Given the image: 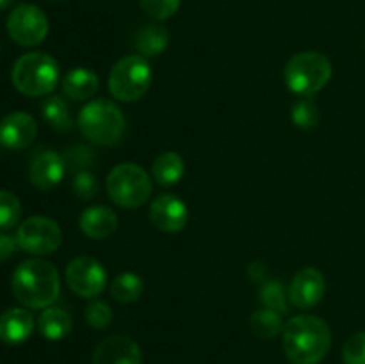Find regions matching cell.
I'll return each instance as SVG.
<instances>
[{"instance_id":"6da1fadb","label":"cell","mask_w":365,"mask_h":364,"mask_svg":"<svg viewBox=\"0 0 365 364\" xmlns=\"http://www.w3.org/2000/svg\"><path fill=\"white\" fill-rule=\"evenodd\" d=\"M282 346L292 364H319L330 352L331 330L319 316L299 314L285 323Z\"/></svg>"},{"instance_id":"7a4b0ae2","label":"cell","mask_w":365,"mask_h":364,"mask_svg":"<svg viewBox=\"0 0 365 364\" xmlns=\"http://www.w3.org/2000/svg\"><path fill=\"white\" fill-rule=\"evenodd\" d=\"M13 295L29 309H46L61 291L59 271L43 259H27L18 264L11 278Z\"/></svg>"},{"instance_id":"3957f363","label":"cell","mask_w":365,"mask_h":364,"mask_svg":"<svg viewBox=\"0 0 365 364\" xmlns=\"http://www.w3.org/2000/svg\"><path fill=\"white\" fill-rule=\"evenodd\" d=\"M13 84L25 96H45L59 82V64L50 54H24L13 66Z\"/></svg>"},{"instance_id":"277c9868","label":"cell","mask_w":365,"mask_h":364,"mask_svg":"<svg viewBox=\"0 0 365 364\" xmlns=\"http://www.w3.org/2000/svg\"><path fill=\"white\" fill-rule=\"evenodd\" d=\"M125 116L120 107L106 98L86 103L78 114V128L89 141L102 146L116 145L125 134Z\"/></svg>"},{"instance_id":"5b68a950","label":"cell","mask_w":365,"mask_h":364,"mask_svg":"<svg viewBox=\"0 0 365 364\" xmlns=\"http://www.w3.org/2000/svg\"><path fill=\"white\" fill-rule=\"evenodd\" d=\"M334 68L324 54L316 50L299 52L285 64L284 77L287 88L302 96H312L330 82Z\"/></svg>"},{"instance_id":"8992f818","label":"cell","mask_w":365,"mask_h":364,"mask_svg":"<svg viewBox=\"0 0 365 364\" xmlns=\"http://www.w3.org/2000/svg\"><path fill=\"white\" fill-rule=\"evenodd\" d=\"M107 195L123 209L143 206L152 195V178L134 163H121L109 171L106 181Z\"/></svg>"},{"instance_id":"52a82bcc","label":"cell","mask_w":365,"mask_h":364,"mask_svg":"<svg viewBox=\"0 0 365 364\" xmlns=\"http://www.w3.org/2000/svg\"><path fill=\"white\" fill-rule=\"evenodd\" d=\"M152 84V68L146 57L134 54L118 61L109 74V91L120 102H138Z\"/></svg>"},{"instance_id":"ba28073f","label":"cell","mask_w":365,"mask_h":364,"mask_svg":"<svg viewBox=\"0 0 365 364\" xmlns=\"http://www.w3.org/2000/svg\"><path fill=\"white\" fill-rule=\"evenodd\" d=\"M16 241L21 250L34 256H48L63 243V231L57 221L46 216H32L21 221L16 231Z\"/></svg>"},{"instance_id":"9c48e42d","label":"cell","mask_w":365,"mask_h":364,"mask_svg":"<svg viewBox=\"0 0 365 364\" xmlns=\"http://www.w3.org/2000/svg\"><path fill=\"white\" fill-rule=\"evenodd\" d=\"M7 32L18 45L36 46L48 34V20L34 4H20L7 18Z\"/></svg>"},{"instance_id":"30bf717a","label":"cell","mask_w":365,"mask_h":364,"mask_svg":"<svg viewBox=\"0 0 365 364\" xmlns=\"http://www.w3.org/2000/svg\"><path fill=\"white\" fill-rule=\"evenodd\" d=\"M66 282L71 291L82 298H95L106 289L107 271L96 259L77 257L66 268Z\"/></svg>"},{"instance_id":"8fae6325","label":"cell","mask_w":365,"mask_h":364,"mask_svg":"<svg viewBox=\"0 0 365 364\" xmlns=\"http://www.w3.org/2000/svg\"><path fill=\"white\" fill-rule=\"evenodd\" d=\"M327 291L324 275L316 268H303L292 277L289 285V302L298 309H310L323 300Z\"/></svg>"},{"instance_id":"7c38bea8","label":"cell","mask_w":365,"mask_h":364,"mask_svg":"<svg viewBox=\"0 0 365 364\" xmlns=\"http://www.w3.org/2000/svg\"><path fill=\"white\" fill-rule=\"evenodd\" d=\"M143 353L138 343L127 335H110L93 352V364H141Z\"/></svg>"},{"instance_id":"4fadbf2b","label":"cell","mask_w":365,"mask_h":364,"mask_svg":"<svg viewBox=\"0 0 365 364\" xmlns=\"http://www.w3.org/2000/svg\"><path fill=\"white\" fill-rule=\"evenodd\" d=\"M187 218V206L175 195L157 196L150 206V220L163 232H180Z\"/></svg>"},{"instance_id":"5bb4252c","label":"cell","mask_w":365,"mask_h":364,"mask_svg":"<svg viewBox=\"0 0 365 364\" xmlns=\"http://www.w3.org/2000/svg\"><path fill=\"white\" fill-rule=\"evenodd\" d=\"M38 136V123L27 113H11L0 121V143L6 148L21 150L32 145Z\"/></svg>"},{"instance_id":"9a60e30c","label":"cell","mask_w":365,"mask_h":364,"mask_svg":"<svg viewBox=\"0 0 365 364\" xmlns=\"http://www.w3.org/2000/svg\"><path fill=\"white\" fill-rule=\"evenodd\" d=\"M66 173V163L56 152H43L32 161L29 178L38 189H52L59 184Z\"/></svg>"},{"instance_id":"2e32d148","label":"cell","mask_w":365,"mask_h":364,"mask_svg":"<svg viewBox=\"0 0 365 364\" xmlns=\"http://www.w3.org/2000/svg\"><path fill=\"white\" fill-rule=\"evenodd\" d=\"M34 330V316L24 307H11L0 314V341L20 345L27 341Z\"/></svg>"},{"instance_id":"e0dca14e","label":"cell","mask_w":365,"mask_h":364,"mask_svg":"<svg viewBox=\"0 0 365 364\" xmlns=\"http://www.w3.org/2000/svg\"><path fill=\"white\" fill-rule=\"evenodd\" d=\"M78 227L88 238L107 239L116 232L118 216L110 207L107 206H93L88 207L78 218Z\"/></svg>"},{"instance_id":"ac0fdd59","label":"cell","mask_w":365,"mask_h":364,"mask_svg":"<svg viewBox=\"0 0 365 364\" xmlns=\"http://www.w3.org/2000/svg\"><path fill=\"white\" fill-rule=\"evenodd\" d=\"M98 88V75L88 68H75L63 79V93L71 100H89L96 95Z\"/></svg>"},{"instance_id":"d6986e66","label":"cell","mask_w":365,"mask_h":364,"mask_svg":"<svg viewBox=\"0 0 365 364\" xmlns=\"http://www.w3.org/2000/svg\"><path fill=\"white\" fill-rule=\"evenodd\" d=\"M39 332L48 341H61L66 338L71 330L70 314L59 307H46L38 320Z\"/></svg>"},{"instance_id":"ffe728a7","label":"cell","mask_w":365,"mask_h":364,"mask_svg":"<svg viewBox=\"0 0 365 364\" xmlns=\"http://www.w3.org/2000/svg\"><path fill=\"white\" fill-rule=\"evenodd\" d=\"M170 43V34L168 29L163 25L150 24L143 27L135 36V50L143 57H157L166 50Z\"/></svg>"},{"instance_id":"44dd1931","label":"cell","mask_w":365,"mask_h":364,"mask_svg":"<svg viewBox=\"0 0 365 364\" xmlns=\"http://www.w3.org/2000/svg\"><path fill=\"white\" fill-rule=\"evenodd\" d=\"M152 173L160 186H175L184 177L185 163L177 152H163L153 161Z\"/></svg>"},{"instance_id":"7402d4cb","label":"cell","mask_w":365,"mask_h":364,"mask_svg":"<svg viewBox=\"0 0 365 364\" xmlns=\"http://www.w3.org/2000/svg\"><path fill=\"white\" fill-rule=\"evenodd\" d=\"M250 327L257 338L273 339L284 330V321H282V314L262 307L250 316Z\"/></svg>"},{"instance_id":"603a6c76","label":"cell","mask_w":365,"mask_h":364,"mask_svg":"<svg viewBox=\"0 0 365 364\" xmlns=\"http://www.w3.org/2000/svg\"><path fill=\"white\" fill-rule=\"evenodd\" d=\"M41 113L46 123L59 132L70 131L71 125H73L71 123V114L70 111H68L66 102L57 95L46 96V98L43 100Z\"/></svg>"},{"instance_id":"cb8c5ba5","label":"cell","mask_w":365,"mask_h":364,"mask_svg":"<svg viewBox=\"0 0 365 364\" xmlns=\"http://www.w3.org/2000/svg\"><path fill=\"white\" fill-rule=\"evenodd\" d=\"M143 278L135 273H121L110 284V296H113L116 302L121 303H130L139 300V296L143 295Z\"/></svg>"},{"instance_id":"d4e9b609","label":"cell","mask_w":365,"mask_h":364,"mask_svg":"<svg viewBox=\"0 0 365 364\" xmlns=\"http://www.w3.org/2000/svg\"><path fill=\"white\" fill-rule=\"evenodd\" d=\"M289 295L285 293L284 284L280 280H266L260 288V303L266 309L274 310L278 314H287L289 305H287Z\"/></svg>"},{"instance_id":"484cf974","label":"cell","mask_w":365,"mask_h":364,"mask_svg":"<svg viewBox=\"0 0 365 364\" xmlns=\"http://www.w3.org/2000/svg\"><path fill=\"white\" fill-rule=\"evenodd\" d=\"M21 218V203L14 193L0 189V228H13Z\"/></svg>"},{"instance_id":"4316f807","label":"cell","mask_w":365,"mask_h":364,"mask_svg":"<svg viewBox=\"0 0 365 364\" xmlns=\"http://www.w3.org/2000/svg\"><path fill=\"white\" fill-rule=\"evenodd\" d=\"M292 121L299 128H314L319 123V107L314 100L302 98L292 106Z\"/></svg>"},{"instance_id":"83f0119b","label":"cell","mask_w":365,"mask_h":364,"mask_svg":"<svg viewBox=\"0 0 365 364\" xmlns=\"http://www.w3.org/2000/svg\"><path fill=\"white\" fill-rule=\"evenodd\" d=\"M139 4L146 16L159 21L171 18L180 7V0H139Z\"/></svg>"},{"instance_id":"f1b7e54d","label":"cell","mask_w":365,"mask_h":364,"mask_svg":"<svg viewBox=\"0 0 365 364\" xmlns=\"http://www.w3.org/2000/svg\"><path fill=\"white\" fill-rule=\"evenodd\" d=\"M86 320H88L91 328L102 330V328L109 327L110 321H113V310H110V307L103 300H95L86 309Z\"/></svg>"},{"instance_id":"f546056e","label":"cell","mask_w":365,"mask_h":364,"mask_svg":"<svg viewBox=\"0 0 365 364\" xmlns=\"http://www.w3.org/2000/svg\"><path fill=\"white\" fill-rule=\"evenodd\" d=\"M342 359L346 364H365V332H356L344 343Z\"/></svg>"},{"instance_id":"4dcf8cb0","label":"cell","mask_w":365,"mask_h":364,"mask_svg":"<svg viewBox=\"0 0 365 364\" xmlns=\"http://www.w3.org/2000/svg\"><path fill=\"white\" fill-rule=\"evenodd\" d=\"M73 191L77 193V196L84 200H91L98 195V181H96L95 175L88 170H82L75 175L73 178Z\"/></svg>"},{"instance_id":"1f68e13d","label":"cell","mask_w":365,"mask_h":364,"mask_svg":"<svg viewBox=\"0 0 365 364\" xmlns=\"http://www.w3.org/2000/svg\"><path fill=\"white\" fill-rule=\"evenodd\" d=\"M64 163L70 164L71 170L82 171L84 166H89V164L93 163V152L89 148H86V146H75V148H71L70 152H68Z\"/></svg>"},{"instance_id":"d6a6232c","label":"cell","mask_w":365,"mask_h":364,"mask_svg":"<svg viewBox=\"0 0 365 364\" xmlns=\"http://www.w3.org/2000/svg\"><path fill=\"white\" fill-rule=\"evenodd\" d=\"M18 248V241L16 238L9 234H0V263L6 259H9Z\"/></svg>"},{"instance_id":"836d02e7","label":"cell","mask_w":365,"mask_h":364,"mask_svg":"<svg viewBox=\"0 0 365 364\" xmlns=\"http://www.w3.org/2000/svg\"><path fill=\"white\" fill-rule=\"evenodd\" d=\"M248 275L253 282H266V268L262 263L250 264Z\"/></svg>"},{"instance_id":"e575fe53","label":"cell","mask_w":365,"mask_h":364,"mask_svg":"<svg viewBox=\"0 0 365 364\" xmlns=\"http://www.w3.org/2000/svg\"><path fill=\"white\" fill-rule=\"evenodd\" d=\"M13 4H14V0H0V11L9 9V7L13 6Z\"/></svg>"}]
</instances>
